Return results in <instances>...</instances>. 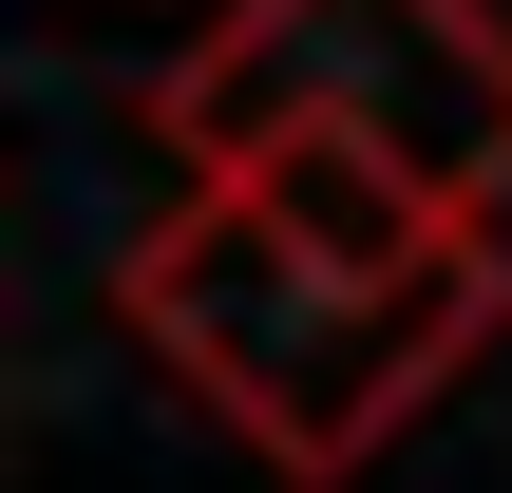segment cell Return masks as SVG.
<instances>
[{
  "label": "cell",
  "mask_w": 512,
  "mask_h": 493,
  "mask_svg": "<svg viewBox=\"0 0 512 493\" xmlns=\"http://www.w3.org/2000/svg\"><path fill=\"white\" fill-rule=\"evenodd\" d=\"M133 342L266 456V475H361L475 342H494L512 266L494 228H437V247H361V228H323V209H285V190H247V171H209L152 247H133Z\"/></svg>",
  "instance_id": "cell-1"
},
{
  "label": "cell",
  "mask_w": 512,
  "mask_h": 493,
  "mask_svg": "<svg viewBox=\"0 0 512 493\" xmlns=\"http://www.w3.org/2000/svg\"><path fill=\"white\" fill-rule=\"evenodd\" d=\"M152 133L190 171L266 152V133H380L456 209H512V19L494 0H228L190 38V76L152 95Z\"/></svg>",
  "instance_id": "cell-2"
}]
</instances>
